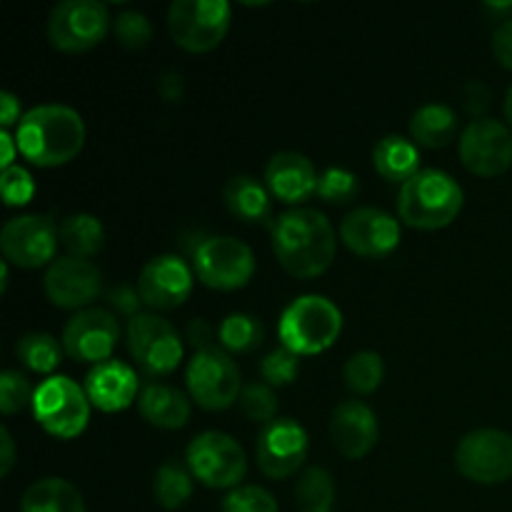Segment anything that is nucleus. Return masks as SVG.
<instances>
[{
    "label": "nucleus",
    "instance_id": "obj_5",
    "mask_svg": "<svg viewBox=\"0 0 512 512\" xmlns=\"http://www.w3.org/2000/svg\"><path fill=\"white\" fill-rule=\"evenodd\" d=\"M33 413L45 433L60 440H73L88 428V393L75 380L53 375L35 388Z\"/></svg>",
    "mask_w": 512,
    "mask_h": 512
},
{
    "label": "nucleus",
    "instance_id": "obj_11",
    "mask_svg": "<svg viewBox=\"0 0 512 512\" xmlns=\"http://www.w3.org/2000/svg\"><path fill=\"white\" fill-rule=\"evenodd\" d=\"M460 475L478 485H500L512 478V435L498 428H480L455 448Z\"/></svg>",
    "mask_w": 512,
    "mask_h": 512
},
{
    "label": "nucleus",
    "instance_id": "obj_25",
    "mask_svg": "<svg viewBox=\"0 0 512 512\" xmlns=\"http://www.w3.org/2000/svg\"><path fill=\"white\" fill-rule=\"evenodd\" d=\"M373 165L385 180L408 183L415 173H420V150L413 140L403 135H385L373 148Z\"/></svg>",
    "mask_w": 512,
    "mask_h": 512
},
{
    "label": "nucleus",
    "instance_id": "obj_8",
    "mask_svg": "<svg viewBox=\"0 0 512 512\" xmlns=\"http://www.w3.org/2000/svg\"><path fill=\"white\" fill-rule=\"evenodd\" d=\"M168 28L183 50L208 53L228 35L230 5L225 0H173Z\"/></svg>",
    "mask_w": 512,
    "mask_h": 512
},
{
    "label": "nucleus",
    "instance_id": "obj_33",
    "mask_svg": "<svg viewBox=\"0 0 512 512\" xmlns=\"http://www.w3.org/2000/svg\"><path fill=\"white\" fill-rule=\"evenodd\" d=\"M345 385L358 395H370L380 388L385 378V363L373 350H360L350 355L343 368Z\"/></svg>",
    "mask_w": 512,
    "mask_h": 512
},
{
    "label": "nucleus",
    "instance_id": "obj_23",
    "mask_svg": "<svg viewBox=\"0 0 512 512\" xmlns=\"http://www.w3.org/2000/svg\"><path fill=\"white\" fill-rule=\"evenodd\" d=\"M138 410L155 428L178 430L190 420V398L173 385L148 383L138 395Z\"/></svg>",
    "mask_w": 512,
    "mask_h": 512
},
{
    "label": "nucleus",
    "instance_id": "obj_4",
    "mask_svg": "<svg viewBox=\"0 0 512 512\" xmlns=\"http://www.w3.org/2000/svg\"><path fill=\"white\" fill-rule=\"evenodd\" d=\"M278 333L295 355L325 353L343 333V313L325 295H300L280 315Z\"/></svg>",
    "mask_w": 512,
    "mask_h": 512
},
{
    "label": "nucleus",
    "instance_id": "obj_35",
    "mask_svg": "<svg viewBox=\"0 0 512 512\" xmlns=\"http://www.w3.org/2000/svg\"><path fill=\"white\" fill-rule=\"evenodd\" d=\"M358 190H360L358 178H355L353 170L348 168H338V165H333V168H325L318 178L320 200H325V203L330 205L350 203V200H355Z\"/></svg>",
    "mask_w": 512,
    "mask_h": 512
},
{
    "label": "nucleus",
    "instance_id": "obj_24",
    "mask_svg": "<svg viewBox=\"0 0 512 512\" xmlns=\"http://www.w3.org/2000/svg\"><path fill=\"white\" fill-rule=\"evenodd\" d=\"M460 120L450 105L425 103L410 118V135L420 148H445L458 135Z\"/></svg>",
    "mask_w": 512,
    "mask_h": 512
},
{
    "label": "nucleus",
    "instance_id": "obj_12",
    "mask_svg": "<svg viewBox=\"0 0 512 512\" xmlns=\"http://www.w3.org/2000/svg\"><path fill=\"white\" fill-rule=\"evenodd\" d=\"M108 28V5L100 0H65L50 10L48 40L63 53H85L105 38Z\"/></svg>",
    "mask_w": 512,
    "mask_h": 512
},
{
    "label": "nucleus",
    "instance_id": "obj_38",
    "mask_svg": "<svg viewBox=\"0 0 512 512\" xmlns=\"http://www.w3.org/2000/svg\"><path fill=\"white\" fill-rule=\"evenodd\" d=\"M35 390L30 388L28 378L18 370H5L0 375V413L3 415H15L25 408V405H33Z\"/></svg>",
    "mask_w": 512,
    "mask_h": 512
},
{
    "label": "nucleus",
    "instance_id": "obj_42",
    "mask_svg": "<svg viewBox=\"0 0 512 512\" xmlns=\"http://www.w3.org/2000/svg\"><path fill=\"white\" fill-rule=\"evenodd\" d=\"M493 55L503 68L512 70V18L500 23L493 33Z\"/></svg>",
    "mask_w": 512,
    "mask_h": 512
},
{
    "label": "nucleus",
    "instance_id": "obj_1",
    "mask_svg": "<svg viewBox=\"0 0 512 512\" xmlns=\"http://www.w3.org/2000/svg\"><path fill=\"white\" fill-rule=\"evenodd\" d=\"M273 253L280 268L293 278H318L333 265L338 240L330 220L320 210L293 208L270 225Z\"/></svg>",
    "mask_w": 512,
    "mask_h": 512
},
{
    "label": "nucleus",
    "instance_id": "obj_14",
    "mask_svg": "<svg viewBox=\"0 0 512 512\" xmlns=\"http://www.w3.org/2000/svg\"><path fill=\"white\" fill-rule=\"evenodd\" d=\"M460 160L480 178L503 175L512 165V133L495 118L470 120L460 133Z\"/></svg>",
    "mask_w": 512,
    "mask_h": 512
},
{
    "label": "nucleus",
    "instance_id": "obj_45",
    "mask_svg": "<svg viewBox=\"0 0 512 512\" xmlns=\"http://www.w3.org/2000/svg\"><path fill=\"white\" fill-rule=\"evenodd\" d=\"M15 463V443L10 438V430L0 428V475H8L10 468Z\"/></svg>",
    "mask_w": 512,
    "mask_h": 512
},
{
    "label": "nucleus",
    "instance_id": "obj_2",
    "mask_svg": "<svg viewBox=\"0 0 512 512\" xmlns=\"http://www.w3.org/2000/svg\"><path fill=\"white\" fill-rule=\"evenodd\" d=\"M15 145L25 160L40 168L65 165L83 150L85 123L70 105H35L18 123Z\"/></svg>",
    "mask_w": 512,
    "mask_h": 512
},
{
    "label": "nucleus",
    "instance_id": "obj_40",
    "mask_svg": "<svg viewBox=\"0 0 512 512\" xmlns=\"http://www.w3.org/2000/svg\"><path fill=\"white\" fill-rule=\"evenodd\" d=\"M0 188H3V200L8 205H25L35 193L33 178L20 165L3 170V175H0Z\"/></svg>",
    "mask_w": 512,
    "mask_h": 512
},
{
    "label": "nucleus",
    "instance_id": "obj_34",
    "mask_svg": "<svg viewBox=\"0 0 512 512\" xmlns=\"http://www.w3.org/2000/svg\"><path fill=\"white\" fill-rule=\"evenodd\" d=\"M240 410L253 423H273L278 415V395L273 393L268 383H248L240 393Z\"/></svg>",
    "mask_w": 512,
    "mask_h": 512
},
{
    "label": "nucleus",
    "instance_id": "obj_22",
    "mask_svg": "<svg viewBox=\"0 0 512 512\" xmlns=\"http://www.w3.org/2000/svg\"><path fill=\"white\" fill-rule=\"evenodd\" d=\"M318 178L315 165L303 153H293V150H283L275 153L268 160L265 168V183H268L270 195L288 205H300L318 193Z\"/></svg>",
    "mask_w": 512,
    "mask_h": 512
},
{
    "label": "nucleus",
    "instance_id": "obj_20",
    "mask_svg": "<svg viewBox=\"0 0 512 512\" xmlns=\"http://www.w3.org/2000/svg\"><path fill=\"white\" fill-rule=\"evenodd\" d=\"M378 418L360 400H345L335 405L330 415V438L338 453L348 460H360L378 443Z\"/></svg>",
    "mask_w": 512,
    "mask_h": 512
},
{
    "label": "nucleus",
    "instance_id": "obj_46",
    "mask_svg": "<svg viewBox=\"0 0 512 512\" xmlns=\"http://www.w3.org/2000/svg\"><path fill=\"white\" fill-rule=\"evenodd\" d=\"M188 340L195 345V350H203V348H213L210 343V325L205 320H193L188 325Z\"/></svg>",
    "mask_w": 512,
    "mask_h": 512
},
{
    "label": "nucleus",
    "instance_id": "obj_37",
    "mask_svg": "<svg viewBox=\"0 0 512 512\" xmlns=\"http://www.w3.org/2000/svg\"><path fill=\"white\" fill-rule=\"evenodd\" d=\"M223 512H278V503L260 485H238L223 498Z\"/></svg>",
    "mask_w": 512,
    "mask_h": 512
},
{
    "label": "nucleus",
    "instance_id": "obj_15",
    "mask_svg": "<svg viewBox=\"0 0 512 512\" xmlns=\"http://www.w3.org/2000/svg\"><path fill=\"white\" fill-rule=\"evenodd\" d=\"M120 340V323L110 310H78L63 328V350L78 363L100 365L110 360Z\"/></svg>",
    "mask_w": 512,
    "mask_h": 512
},
{
    "label": "nucleus",
    "instance_id": "obj_3",
    "mask_svg": "<svg viewBox=\"0 0 512 512\" xmlns=\"http://www.w3.org/2000/svg\"><path fill=\"white\" fill-rule=\"evenodd\" d=\"M463 210V188L450 173L423 168L400 185L398 215L405 225L418 230H438L453 223Z\"/></svg>",
    "mask_w": 512,
    "mask_h": 512
},
{
    "label": "nucleus",
    "instance_id": "obj_29",
    "mask_svg": "<svg viewBox=\"0 0 512 512\" xmlns=\"http://www.w3.org/2000/svg\"><path fill=\"white\" fill-rule=\"evenodd\" d=\"M193 473L188 463L180 460H165L153 478V495L160 508L178 510L193 498Z\"/></svg>",
    "mask_w": 512,
    "mask_h": 512
},
{
    "label": "nucleus",
    "instance_id": "obj_31",
    "mask_svg": "<svg viewBox=\"0 0 512 512\" xmlns=\"http://www.w3.org/2000/svg\"><path fill=\"white\" fill-rule=\"evenodd\" d=\"M63 345L50 333H28L15 345V355L20 363L33 373H53L63 358Z\"/></svg>",
    "mask_w": 512,
    "mask_h": 512
},
{
    "label": "nucleus",
    "instance_id": "obj_48",
    "mask_svg": "<svg viewBox=\"0 0 512 512\" xmlns=\"http://www.w3.org/2000/svg\"><path fill=\"white\" fill-rule=\"evenodd\" d=\"M0 143H3V170L13 168V155H15V148H13V138L8 135V130H3L0 133Z\"/></svg>",
    "mask_w": 512,
    "mask_h": 512
},
{
    "label": "nucleus",
    "instance_id": "obj_41",
    "mask_svg": "<svg viewBox=\"0 0 512 512\" xmlns=\"http://www.w3.org/2000/svg\"><path fill=\"white\" fill-rule=\"evenodd\" d=\"M108 300L120 315H128L130 320H133L135 315H140L138 310H140V303H143V298H140L138 290H133L130 285H118L115 290H110Z\"/></svg>",
    "mask_w": 512,
    "mask_h": 512
},
{
    "label": "nucleus",
    "instance_id": "obj_49",
    "mask_svg": "<svg viewBox=\"0 0 512 512\" xmlns=\"http://www.w3.org/2000/svg\"><path fill=\"white\" fill-rule=\"evenodd\" d=\"M505 118H508V123L512 128V88L508 90V95H505Z\"/></svg>",
    "mask_w": 512,
    "mask_h": 512
},
{
    "label": "nucleus",
    "instance_id": "obj_44",
    "mask_svg": "<svg viewBox=\"0 0 512 512\" xmlns=\"http://www.w3.org/2000/svg\"><path fill=\"white\" fill-rule=\"evenodd\" d=\"M18 120H23L20 118V100L13 93H8V90H3L0 93V123H3V130H8Z\"/></svg>",
    "mask_w": 512,
    "mask_h": 512
},
{
    "label": "nucleus",
    "instance_id": "obj_6",
    "mask_svg": "<svg viewBox=\"0 0 512 512\" xmlns=\"http://www.w3.org/2000/svg\"><path fill=\"white\" fill-rule=\"evenodd\" d=\"M190 473L195 480L215 490H233L243 485L248 473V458L238 440L220 430H205L195 435L185 453Z\"/></svg>",
    "mask_w": 512,
    "mask_h": 512
},
{
    "label": "nucleus",
    "instance_id": "obj_39",
    "mask_svg": "<svg viewBox=\"0 0 512 512\" xmlns=\"http://www.w3.org/2000/svg\"><path fill=\"white\" fill-rule=\"evenodd\" d=\"M300 370V355H295L293 350L275 348L260 360V375L268 385H290L295 380Z\"/></svg>",
    "mask_w": 512,
    "mask_h": 512
},
{
    "label": "nucleus",
    "instance_id": "obj_32",
    "mask_svg": "<svg viewBox=\"0 0 512 512\" xmlns=\"http://www.w3.org/2000/svg\"><path fill=\"white\" fill-rule=\"evenodd\" d=\"M300 512H333L335 480L325 468H308L295 488Z\"/></svg>",
    "mask_w": 512,
    "mask_h": 512
},
{
    "label": "nucleus",
    "instance_id": "obj_16",
    "mask_svg": "<svg viewBox=\"0 0 512 512\" xmlns=\"http://www.w3.org/2000/svg\"><path fill=\"white\" fill-rule=\"evenodd\" d=\"M255 458L263 475L273 480H285L303 468L308 458V433L300 423L290 418H275L263 425L255 445Z\"/></svg>",
    "mask_w": 512,
    "mask_h": 512
},
{
    "label": "nucleus",
    "instance_id": "obj_30",
    "mask_svg": "<svg viewBox=\"0 0 512 512\" xmlns=\"http://www.w3.org/2000/svg\"><path fill=\"white\" fill-rule=\"evenodd\" d=\"M218 338H220V345H223V350L248 355L263 345L265 328L255 315L230 313L228 318L220 323Z\"/></svg>",
    "mask_w": 512,
    "mask_h": 512
},
{
    "label": "nucleus",
    "instance_id": "obj_27",
    "mask_svg": "<svg viewBox=\"0 0 512 512\" xmlns=\"http://www.w3.org/2000/svg\"><path fill=\"white\" fill-rule=\"evenodd\" d=\"M225 205L245 223H263L270 218V190L253 175H235L223 190Z\"/></svg>",
    "mask_w": 512,
    "mask_h": 512
},
{
    "label": "nucleus",
    "instance_id": "obj_19",
    "mask_svg": "<svg viewBox=\"0 0 512 512\" xmlns=\"http://www.w3.org/2000/svg\"><path fill=\"white\" fill-rule=\"evenodd\" d=\"M138 293L153 310H175L193 293V273L178 255H158L140 270Z\"/></svg>",
    "mask_w": 512,
    "mask_h": 512
},
{
    "label": "nucleus",
    "instance_id": "obj_18",
    "mask_svg": "<svg viewBox=\"0 0 512 512\" xmlns=\"http://www.w3.org/2000/svg\"><path fill=\"white\" fill-rule=\"evenodd\" d=\"M340 240L360 258H385L400 245V223L375 205H363L343 218Z\"/></svg>",
    "mask_w": 512,
    "mask_h": 512
},
{
    "label": "nucleus",
    "instance_id": "obj_10",
    "mask_svg": "<svg viewBox=\"0 0 512 512\" xmlns=\"http://www.w3.org/2000/svg\"><path fill=\"white\" fill-rule=\"evenodd\" d=\"M193 268L200 283L213 290H238L255 273L253 250L230 235H213L193 250Z\"/></svg>",
    "mask_w": 512,
    "mask_h": 512
},
{
    "label": "nucleus",
    "instance_id": "obj_13",
    "mask_svg": "<svg viewBox=\"0 0 512 512\" xmlns=\"http://www.w3.org/2000/svg\"><path fill=\"white\" fill-rule=\"evenodd\" d=\"M60 233L55 223L43 215H18L0 230V250L5 263L18 268H40L55 260Z\"/></svg>",
    "mask_w": 512,
    "mask_h": 512
},
{
    "label": "nucleus",
    "instance_id": "obj_28",
    "mask_svg": "<svg viewBox=\"0 0 512 512\" xmlns=\"http://www.w3.org/2000/svg\"><path fill=\"white\" fill-rule=\"evenodd\" d=\"M60 245L68 250L73 258H93L105 245V228L95 215L75 213L60 223Z\"/></svg>",
    "mask_w": 512,
    "mask_h": 512
},
{
    "label": "nucleus",
    "instance_id": "obj_7",
    "mask_svg": "<svg viewBox=\"0 0 512 512\" xmlns=\"http://www.w3.org/2000/svg\"><path fill=\"white\" fill-rule=\"evenodd\" d=\"M185 385L195 403L203 410H228L243 393L240 368L223 348L195 350L185 370Z\"/></svg>",
    "mask_w": 512,
    "mask_h": 512
},
{
    "label": "nucleus",
    "instance_id": "obj_43",
    "mask_svg": "<svg viewBox=\"0 0 512 512\" xmlns=\"http://www.w3.org/2000/svg\"><path fill=\"white\" fill-rule=\"evenodd\" d=\"M490 105V90L483 83H470L465 88V108L470 110V115H475V120L485 118V110Z\"/></svg>",
    "mask_w": 512,
    "mask_h": 512
},
{
    "label": "nucleus",
    "instance_id": "obj_17",
    "mask_svg": "<svg viewBox=\"0 0 512 512\" xmlns=\"http://www.w3.org/2000/svg\"><path fill=\"white\" fill-rule=\"evenodd\" d=\"M43 288L55 308L85 310L103 290V275L90 260L63 255L50 263Z\"/></svg>",
    "mask_w": 512,
    "mask_h": 512
},
{
    "label": "nucleus",
    "instance_id": "obj_21",
    "mask_svg": "<svg viewBox=\"0 0 512 512\" xmlns=\"http://www.w3.org/2000/svg\"><path fill=\"white\" fill-rule=\"evenodd\" d=\"M85 393H88L90 405H95L103 413H118L125 410L140 395L138 373L130 365L120 360H105V363L93 365L85 375Z\"/></svg>",
    "mask_w": 512,
    "mask_h": 512
},
{
    "label": "nucleus",
    "instance_id": "obj_47",
    "mask_svg": "<svg viewBox=\"0 0 512 512\" xmlns=\"http://www.w3.org/2000/svg\"><path fill=\"white\" fill-rule=\"evenodd\" d=\"M160 93L165 100H178L183 95V78L178 73H168L160 80Z\"/></svg>",
    "mask_w": 512,
    "mask_h": 512
},
{
    "label": "nucleus",
    "instance_id": "obj_36",
    "mask_svg": "<svg viewBox=\"0 0 512 512\" xmlns=\"http://www.w3.org/2000/svg\"><path fill=\"white\" fill-rule=\"evenodd\" d=\"M115 38L123 48L140 50L150 43L153 38V25H150L148 15L140 13V10H125L118 18L113 20Z\"/></svg>",
    "mask_w": 512,
    "mask_h": 512
},
{
    "label": "nucleus",
    "instance_id": "obj_26",
    "mask_svg": "<svg viewBox=\"0 0 512 512\" xmlns=\"http://www.w3.org/2000/svg\"><path fill=\"white\" fill-rule=\"evenodd\" d=\"M20 512H85V500L68 480L43 478L25 490Z\"/></svg>",
    "mask_w": 512,
    "mask_h": 512
},
{
    "label": "nucleus",
    "instance_id": "obj_9",
    "mask_svg": "<svg viewBox=\"0 0 512 512\" xmlns=\"http://www.w3.org/2000/svg\"><path fill=\"white\" fill-rule=\"evenodd\" d=\"M128 350L148 378L170 375L183 360V340L175 325L153 313L128 320Z\"/></svg>",
    "mask_w": 512,
    "mask_h": 512
}]
</instances>
